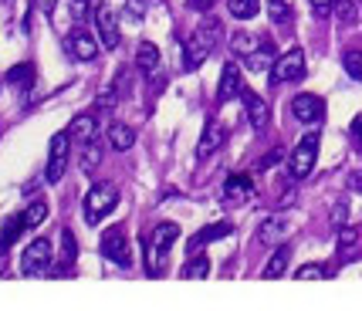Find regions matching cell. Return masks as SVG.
Masks as SVG:
<instances>
[{
    "mask_svg": "<svg viewBox=\"0 0 362 311\" xmlns=\"http://www.w3.org/2000/svg\"><path fill=\"white\" fill-rule=\"evenodd\" d=\"M288 261H291V247H288V244H281V247L271 254L268 264H264V278H268V281L281 278L284 271H288Z\"/></svg>",
    "mask_w": 362,
    "mask_h": 311,
    "instance_id": "21",
    "label": "cell"
},
{
    "mask_svg": "<svg viewBox=\"0 0 362 311\" xmlns=\"http://www.w3.org/2000/svg\"><path fill=\"white\" fill-rule=\"evenodd\" d=\"M342 68H346L349 78L362 81V51H346V54H342Z\"/></svg>",
    "mask_w": 362,
    "mask_h": 311,
    "instance_id": "31",
    "label": "cell"
},
{
    "mask_svg": "<svg viewBox=\"0 0 362 311\" xmlns=\"http://www.w3.org/2000/svg\"><path fill=\"white\" fill-rule=\"evenodd\" d=\"M24 217V223H28V230H34V227H41L47 217V200H31L28 203V210L21 213Z\"/></svg>",
    "mask_w": 362,
    "mask_h": 311,
    "instance_id": "28",
    "label": "cell"
},
{
    "mask_svg": "<svg viewBox=\"0 0 362 311\" xmlns=\"http://www.w3.org/2000/svg\"><path fill=\"white\" fill-rule=\"evenodd\" d=\"M221 34H223L221 20H217V17H206L204 24L189 34L187 45H183V68H187V71H197V68L210 58V51L217 47Z\"/></svg>",
    "mask_w": 362,
    "mask_h": 311,
    "instance_id": "1",
    "label": "cell"
},
{
    "mask_svg": "<svg viewBox=\"0 0 362 311\" xmlns=\"http://www.w3.org/2000/svg\"><path fill=\"white\" fill-rule=\"evenodd\" d=\"M136 68H139L146 78H156V71H159V47L153 45V41H142V45L136 47Z\"/></svg>",
    "mask_w": 362,
    "mask_h": 311,
    "instance_id": "17",
    "label": "cell"
},
{
    "mask_svg": "<svg viewBox=\"0 0 362 311\" xmlns=\"http://www.w3.org/2000/svg\"><path fill=\"white\" fill-rule=\"evenodd\" d=\"M183 278H189V281L210 278V257H204V254H193L187 264H183Z\"/></svg>",
    "mask_w": 362,
    "mask_h": 311,
    "instance_id": "25",
    "label": "cell"
},
{
    "mask_svg": "<svg viewBox=\"0 0 362 311\" xmlns=\"http://www.w3.org/2000/svg\"><path fill=\"white\" fill-rule=\"evenodd\" d=\"M352 136H356V139H359V146H362V115L352 122Z\"/></svg>",
    "mask_w": 362,
    "mask_h": 311,
    "instance_id": "40",
    "label": "cell"
},
{
    "mask_svg": "<svg viewBox=\"0 0 362 311\" xmlns=\"http://www.w3.org/2000/svg\"><path fill=\"white\" fill-rule=\"evenodd\" d=\"M88 14H92L88 0H71V17H75V20H85Z\"/></svg>",
    "mask_w": 362,
    "mask_h": 311,
    "instance_id": "35",
    "label": "cell"
},
{
    "mask_svg": "<svg viewBox=\"0 0 362 311\" xmlns=\"http://www.w3.org/2000/svg\"><path fill=\"white\" fill-rule=\"evenodd\" d=\"M7 81L14 85V88H21V92H31L34 88V64H14L11 71H7Z\"/></svg>",
    "mask_w": 362,
    "mask_h": 311,
    "instance_id": "23",
    "label": "cell"
},
{
    "mask_svg": "<svg viewBox=\"0 0 362 311\" xmlns=\"http://www.w3.org/2000/svg\"><path fill=\"white\" fill-rule=\"evenodd\" d=\"M251 196H254L251 176H244V172L227 176V183H223V203L227 206H244V203H251Z\"/></svg>",
    "mask_w": 362,
    "mask_h": 311,
    "instance_id": "12",
    "label": "cell"
},
{
    "mask_svg": "<svg viewBox=\"0 0 362 311\" xmlns=\"http://www.w3.org/2000/svg\"><path fill=\"white\" fill-rule=\"evenodd\" d=\"M332 271L329 267H322V264H301L298 271H295V278L298 281H315V278H329Z\"/></svg>",
    "mask_w": 362,
    "mask_h": 311,
    "instance_id": "33",
    "label": "cell"
},
{
    "mask_svg": "<svg viewBox=\"0 0 362 311\" xmlns=\"http://www.w3.org/2000/svg\"><path fill=\"white\" fill-rule=\"evenodd\" d=\"M244 92V81H240V68H237V61H227L221 71V85H217V102L221 105H227L230 98H237V95Z\"/></svg>",
    "mask_w": 362,
    "mask_h": 311,
    "instance_id": "14",
    "label": "cell"
},
{
    "mask_svg": "<svg viewBox=\"0 0 362 311\" xmlns=\"http://www.w3.org/2000/svg\"><path fill=\"white\" fill-rule=\"evenodd\" d=\"M349 187H352V189H362V172H356V180H349Z\"/></svg>",
    "mask_w": 362,
    "mask_h": 311,
    "instance_id": "42",
    "label": "cell"
},
{
    "mask_svg": "<svg viewBox=\"0 0 362 311\" xmlns=\"http://www.w3.org/2000/svg\"><path fill=\"white\" fill-rule=\"evenodd\" d=\"M315 159H318V132H308V136L291 149V156H288V172H291V180H305L308 172L315 170Z\"/></svg>",
    "mask_w": 362,
    "mask_h": 311,
    "instance_id": "6",
    "label": "cell"
},
{
    "mask_svg": "<svg viewBox=\"0 0 362 311\" xmlns=\"http://www.w3.org/2000/svg\"><path fill=\"white\" fill-rule=\"evenodd\" d=\"M274 61H278V54H274V41H264V45L257 47L254 54H247V58H244V64H247L251 71H268Z\"/></svg>",
    "mask_w": 362,
    "mask_h": 311,
    "instance_id": "19",
    "label": "cell"
},
{
    "mask_svg": "<svg viewBox=\"0 0 362 311\" xmlns=\"http://www.w3.org/2000/svg\"><path fill=\"white\" fill-rule=\"evenodd\" d=\"M227 11L237 17V20H251L261 11V0H227Z\"/></svg>",
    "mask_w": 362,
    "mask_h": 311,
    "instance_id": "27",
    "label": "cell"
},
{
    "mask_svg": "<svg viewBox=\"0 0 362 311\" xmlns=\"http://www.w3.org/2000/svg\"><path fill=\"white\" fill-rule=\"evenodd\" d=\"M54 4H58V0H34V7H37V11H51V7H54Z\"/></svg>",
    "mask_w": 362,
    "mask_h": 311,
    "instance_id": "39",
    "label": "cell"
},
{
    "mask_svg": "<svg viewBox=\"0 0 362 311\" xmlns=\"http://www.w3.org/2000/svg\"><path fill=\"white\" fill-rule=\"evenodd\" d=\"M291 115L305 125H318L325 119V102L318 98V95L305 92V95H295V102H291Z\"/></svg>",
    "mask_w": 362,
    "mask_h": 311,
    "instance_id": "10",
    "label": "cell"
},
{
    "mask_svg": "<svg viewBox=\"0 0 362 311\" xmlns=\"http://www.w3.org/2000/svg\"><path fill=\"white\" fill-rule=\"evenodd\" d=\"M240 98H244V112H247V122H251L254 132H264L271 122V109H268V102L261 98L257 92H251V88H244L240 92Z\"/></svg>",
    "mask_w": 362,
    "mask_h": 311,
    "instance_id": "11",
    "label": "cell"
},
{
    "mask_svg": "<svg viewBox=\"0 0 362 311\" xmlns=\"http://www.w3.org/2000/svg\"><path fill=\"white\" fill-rule=\"evenodd\" d=\"M261 45H264V41H261V37H254V34H247V31H237L234 37H230V47H234V54H240V58L254 54Z\"/></svg>",
    "mask_w": 362,
    "mask_h": 311,
    "instance_id": "26",
    "label": "cell"
},
{
    "mask_svg": "<svg viewBox=\"0 0 362 311\" xmlns=\"http://www.w3.org/2000/svg\"><path fill=\"white\" fill-rule=\"evenodd\" d=\"M98 47H102V41H95L88 31H71L68 34V54L75 58V61H95L98 58Z\"/></svg>",
    "mask_w": 362,
    "mask_h": 311,
    "instance_id": "13",
    "label": "cell"
},
{
    "mask_svg": "<svg viewBox=\"0 0 362 311\" xmlns=\"http://www.w3.org/2000/svg\"><path fill=\"white\" fill-rule=\"evenodd\" d=\"M92 14H95V31H98L102 47H105V51H115V47H119V41H122V31H119V20H115V14H112L105 4H102V7H95Z\"/></svg>",
    "mask_w": 362,
    "mask_h": 311,
    "instance_id": "9",
    "label": "cell"
},
{
    "mask_svg": "<svg viewBox=\"0 0 362 311\" xmlns=\"http://www.w3.org/2000/svg\"><path fill=\"white\" fill-rule=\"evenodd\" d=\"M230 230H234V227H230L227 220H221V223H206L200 233H193V237H189V250L197 254V250L204 247V244H214V240H223V237H230Z\"/></svg>",
    "mask_w": 362,
    "mask_h": 311,
    "instance_id": "16",
    "label": "cell"
},
{
    "mask_svg": "<svg viewBox=\"0 0 362 311\" xmlns=\"http://www.w3.org/2000/svg\"><path fill=\"white\" fill-rule=\"evenodd\" d=\"M95 129H98L95 115H92V112H85V115H78V119L71 122V139L85 146V142H92V139H95Z\"/></svg>",
    "mask_w": 362,
    "mask_h": 311,
    "instance_id": "22",
    "label": "cell"
},
{
    "mask_svg": "<svg viewBox=\"0 0 362 311\" xmlns=\"http://www.w3.org/2000/svg\"><path fill=\"white\" fill-rule=\"evenodd\" d=\"M28 230V223H24V217H11L7 223H4V233H0V250H11L17 244V237Z\"/></svg>",
    "mask_w": 362,
    "mask_h": 311,
    "instance_id": "24",
    "label": "cell"
},
{
    "mask_svg": "<svg viewBox=\"0 0 362 311\" xmlns=\"http://www.w3.org/2000/svg\"><path fill=\"white\" fill-rule=\"evenodd\" d=\"M268 17L278 24V28H284V24L291 20V11H288V4H284V0H268Z\"/></svg>",
    "mask_w": 362,
    "mask_h": 311,
    "instance_id": "32",
    "label": "cell"
},
{
    "mask_svg": "<svg viewBox=\"0 0 362 311\" xmlns=\"http://www.w3.org/2000/svg\"><path fill=\"white\" fill-rule=\"evenodd\" d=\"M68 156H71V129H62V132H54L51 136V146H47V172L45 180L54 187V183H62L64 170H68Z\"/></svg>",
    "mask_w": 362,
    "mask_h": 311,
    "instance_id": "5",
    "label": "cell"
},
{
    "mask_svg": "<svg viewBox=\"0 0 362 311\" xmlns=\"http://www.w3.org/2000/svg\"><path fill=\"white\" fill-rule=\"evenodd\" d=\"M189 4H193L197 11H210V7H214V0H189Z\"/></svg>",
    "mask_w": 362,
    "mask_h": 311,
    "instance_id": "41",
    "label": "cell"
},
{
    "mask_svg": "<svg viewBox=\"0 0 362 311\" xmlns=\"http://www.w3.org/2000/svg\"><path fill=\"white\" fill-rule=\"evenodd\" d=\"M271 85H288V81H298L305 78V51L301 47H291V51H284L278 61L271 64Z\"/></svg>",
    "mask_w": 362,
    "mask_h": 311,
    "instance_id": "8",
    "label": "cell"
},
{
    "mask_svg": "<svg viewBox=\"0 0 362 311\" xmlns=\"http://www.w3.org/2000/svg\"><path fill=\"white\" fill-rule=\"evenodd\" d=\"M102 257H109L115 267H132V247H129L126 227H109L102 233Z\"/></svg>",
    "mask_w": 362,
    "mask_h": 311,
    "instance_id": "7",
    "label": "cell"
},
{
    "mask_svg": "<svg viewBox=\"0 0 362 311\" xmlns=\"http://www.w3.org/2000/svg\"><path fill=\"white\" fill-rule=\"evenodd\" d=\"M356 240H359V233L352 230V227H339V254H342V257L356 247Z\"/></svg>",
    "mask_w": 362,
    "mask_h": 311,
    "instance_id": "34",
    "label": "cell"
},
{
    "mask_svg": "<svg viewBox=\"0 0 362 311\" xmlns=\"http://www.w3.org/2000/svg\"><path fill=\"white\" fill-rule=\"evenodd\" d=\"M332 11H335V17H339L342 24H359V11H356V4H352V0H335V4H332Z\"/></svg>",
    "mask_w": 362,
    "mask_h": 311,
    "instance_id": "30",
    "label": "cell"
},
{
    "mask_svg": "<svg viewBox=\"0 0 362 311\" xmlns=\"http://www.w3.org/2000/svg\"><path fill=\"white\" fill-rule=\"evenodd\" d=\"M278 159H281V149H271V153L264 156V159H261V163H257V166H261V170H268V166H274V163H278Z\"/></svg>",
    "mask_w": 362,
    "mask_h": 311,
    "instance_id": "37",
    "label": "cell"
},
{
    "mask_svg": "<svg viewBox=\"0 0 362 311\" xmlns=\"http://www.w3.org/2000/svg\"><path fill=\"white\" fill-rule=\"evenodd\" d=\"M308 4L315 7L318 17H329V14H332V4H335V0H308Z\"/></svg>",
    "mask_w": 362,
    "mask_h": 311,
    "instance_id": "36",
    "label": "cell"
},
{
    "mask_svg": "<svg viewBox=\"0 0 362 311\" xmlns=\"http://www.w3.org/2000/svg\"><path fill=\"white\" fill-rule=\"evenodd\" d=\"M359 4H362V0H359Z\"/></svg>",
    "mask_w": 362,
    "mask_h": 311,
    "instance_id": "43",
    "label": "cell"
},
{
    "mask_svg": "<svg viewBox=\"0 0 362 311\" xmlns=\"http://www.w3.org/2000/svg\"><path fill=\"white\" fill-rule=\"evenodd\" d=\"M54 264V247H51V240L47 237H37L31 240L24 254H21V274L24 278H37V274H47Z\"/></svg>",
    "mask_w": 362,
    "mask_h": 311,
    "instance_id": "4",
    "label": "cell"
},
{
    "mask_svg": "<svg viewBox=\"0 0 362 311\" xmlns=\"http://www.w3.org/2000/svg\"><path fill=\"white\" fill-rule=\"evenodd\" d=\"M223 139H227L223 125L217 122V119H210V122L204 125V136H200V142H197V159H200V163H204V159H210V156L223 146Z\"/></svg>",
    "mask_w": 362,
    "mask_h": 311,
    "instance_id": "15",
    "label": "cell"
},
{
    "mask_svg": "<svg viewBox=\"0 0 362 311\" xmlns=\"http://www.w3.org/2000/svg\"><path fill=\"white\" fill-rule=\"evenodd\" d=\"M98 163H102V146L98 142H85V153H81V170L85 172H95L98 170Z\"/></svg>",
    "mask_w": 362,
    "mask_h": 311,
    "instance_id": "29",
    "label": "cell"
},
{
    "mask_svg": "<svg viewBox=\"0 0 362 311\" xmlns=\"http://www.w3.org/2000/svg\"><path fill=\"white\" fill-rule=\"evenodd\" d=\"M109 146L115 153H129V149L136 146V132H132L126 122H112L109 125Z\"/></svg>",
    "mask_w": 362,
    "mask_h": 311,
    "instance_id": "18",
    "label": "cell"
},
{
    "mask_svg": "<svg viewBox=\"0 0 362 311\" xmlns=\"http://www.w3.org/2000/svg\"><path fill=\"white\" fill-rule=\"evenodd\" d=\"M284 233H288V220L284 217H268L261 223V230H257V240L261 244H274V240H281Z\"/></svg>",
    "mask_w": 362,
    "mask_h": 311,
    "instance_id": "20",
    "label": "cell"
},
{
    "mask_svg": "<svg viewBox=\"0 0 362 311\" xmlns=\"http://www.w3.org/2000/svg\"><path fill=\"white\" fill-rule=\"evenodd\" d=\"M332 220H335V223H342V220H346V203H339V206H335V213H332Z\"/></svg>",
    "mask_w": 362,
    "mask_h": 311,
    "instance_id": "38",
    "label": "cell"
},
{
    "mask_svg": "<svg viewBox=\"0 0 362 311\" xmlns=\"http://www.w3.org/2000/svg\"><path fill=\"white\" fill-rule=\"evenodd\" d=\"M115 203H119V187H115V183H95V187L88 189V196H85V220H88L92 227L102 223V220L115 210Z\"/></svg>",
    "mask_w": 362,
    "mask_h": 311,
    "instance_id": "3",
    "label": "cell"
},
{
    "mask_svg": "<svg viewBox=\"0 0 362 311\" xmlns=\"http://www.w3.org/2000/svg\"><path fill=\"white\" fill-rule=\"evenodd\" d=\"M176 237H180V227L170 220L153 227V237L146 240V274L149 278H159L166 271V250L176 244Z\"/></svg>",
    "mask_w": 362,
    "mask_h": 311,
    "instance_id": "2",
    "label": "cell"
}]
</instances>
